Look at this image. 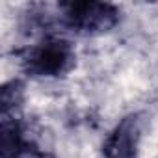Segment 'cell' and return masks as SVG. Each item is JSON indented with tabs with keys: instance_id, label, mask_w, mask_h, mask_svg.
<instances>
[{
	"instance_id": "cell-1",
	"label": "cell",
	"mask_w": 158,
	"mask_h": 158,
	"mask_svg": "<svg viewBox=\"0 0 158 158\" xmlns=\"http://www.w3.org/2000/svg\"><path fill=\"white\" fill-rule=\"evenodd\" d=\"M76 61L73 45L63 37H45L23 56V67L30 76L58 78L67 74Z\"/></svg>"
},
{
	"instance_id": "cell-2",
	"label": "cell",
	"mask_w": 158,
	"mask_h": 158,
	"mask_svg": "<svg viewBox=\"0 0 158 158\" xmlns=\"http://www.w3.org/2000/svg\"><path fill=\"white\" fill-rule=\"evenodd\" d=\"M60 21L78 34H106L119 23V8L108 2L78 0V2H61L58 6Z\"/></svg>"
},
{
	"instance_id": "cell-3",
	"label": "cell",
	"mask_w": 158,
	"mask_h": 158,
	"mask_svg": "<svg viewBox=\"0 0 158 158\" xmlns=\"http://www.w3.org/2000/svg\"><path fill=\"white\" fill-rule=\"evenodd\" d=\"M141 125L138 115H127L121 119L114 130L106 136L102 143L104 158H138Z\"/></svg>"
},
{
	"instance_id": "cell-4",
	"label": "cell",
	"mask_w": 158,
	"mask_h": 158,
	"mask_svg": "<svg viewBox=\"0 0 158 158\" xmlns=\"http://www.w3.org/2000/svg\"><path fill=\"white\" fill-rule=\"evenodd\" d=\"M26 147L28 141L19 119L11 115H2V139H0L2 158H21L26 152Z\"/></svg>"
},
{
	"instance_id": "cell-5",
	"label": "cell",
	"mask_w": 158,
	"mask_h": 158,
	"mask_svg": "<svg viewBox=\"0 0 158 158\" xmlns=\"http://www.w3.org/2000/svg\"><path fill=\"white\" fill-rule=\"evenodd\" d=\"M24 84L17 78L6 82L2 88V115H11L15 117V112L23 106L24 102Z\"/></svg>"
}]
</instances>
